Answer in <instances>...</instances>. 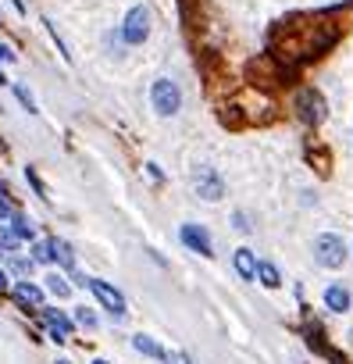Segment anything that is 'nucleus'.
I'll list each match as a JSON object with an SVG mask.
<instances>
[{"label": "nucleus", "mask_w": 353, "mask_h": 364, "mask_svg": "<svg viewBox=\"0 0 353 364\" xmlns=\"http://www.w3.org/2000/svg\"><path fill=\"white\" fill-rule=\"evenodd\" d=\"M154 107H157V115H175L179 107H182V90H179V82H172V79H157L154 82Z\"/></svg>", "instance_id": "obj_2"}, {"label": "nucleus", "mask_w": 353, "mask_h": 364, "mask_svg": "<svg viewBox=\"0 0 353 364\" xmlns=\"http://www.w3.org/2000/svg\"><path fill=\"white\" fill-rule=\"evenodd\" d=\"M296 115L307 122V125H321L325 118V100L318 90H300L296 93Z\"/></svg>", "instance_id": "obj_5"}, {"label": "nucleus", "mask_w": 353, "mask_h": 364, "mask_svg": "<svg viewBox=\"0 0 353 364\" xmlns=\"http://www.w3.org/2000/svg\"><path fill=\"white\" fill-rule=\"evenodd\" d=\"M86 286L93 289V296L100 300V304L111 311V318H114V321H121V318H125V296H121L114 286H108V282H103V278H90Z\"/></svg>", "instance_id": "obj_3"}, {"label": "nucleus", "mask_w": 353, "mask_h": 364, "mask_svg": "<svg viewBox=\"0 0 353 364\" xmlns=\"http://www.w3.org/2000/svg\"><path fill=\"white\" fill-rule=\"evenodd\" d=\"M11 236H14V240L18 243H22V240H36V225L29 222V218H22V214H11Z\"/></svg>", "instance_id": "obj_13"}, {"label": "nucleus", "mask_w": 353, "mask_h": 364, "mask_svg": "<svg viewBox=\"0 0 353 364\" xmlns=\"http://www.w3.org/2000/svg\"><path fill=\"white\" fill-rule=\"evenodd\" d=\"M8 265H11V271H18V275H29L36 261H32V257H18V253H11V261H8Z\"/></svg>", "instance_id": "obj_17"}, {"label": "nucleus", "mask_w": 353, "mask_h": 364, "mask_svg": "<svg viewBox=\"0 0 353 364\" xmlns=\"http://www.w3.org/2000/svg\"><path fill=\"white\" fill-rule=\"evenodd\" d=\"M236 229H239V232H250V222H246V214H243V211L236 214Z\"/></svg>", "instance_id": "obj_22"}, {"label": "nucleus", "mask_w": 353, "mask_h": 364, "mask_svg": "<svg viewBox=\"0 0 353 364\" xmlns=\"http://www.w3.org/2000/svg\"><path fill=\"white\" fill-rule=\"evenodd\" d=\"M50 261H57L61 268L75 271V250H72L65 240H50Z\"/></svg>", "instance_id": "obj_10"}, {"label": "nucleus", "mask_w": 353, "mask_h": 364, "mask_svg": "<svg viewBox=\"0 0 353 364\" xmlns=\"http://www.w3.org/2000/svg\"><path fill=\"white\" fill-rule=\"evenodd\" d=\"M182 243L190 247V250H196V253H203V257H211L214 253V247H211V232H207L203 225H182Z\"/></svg>", "instance_id": "obj_7"}, {"label": "nucleus", "mask_w": 353, "mask_h": 364, "mask_svg": "<svg viewBox=\"0 0 353 364\" xmlns=\"http://www.w3.org/2000/svg\"><path fill=\"white\" fill-rule=\"evenodd\" d=\"M132 347H136L139 354H147V357H157V361H164V350L157 347V343H154L150 336H132Z\"/></svg>", "instance_id": "obj_15"}, {"label": "nucleus", "mask_w": 353, "mask_h": 364, "mask_svg": "<svg viewBox=\"0 0 353 364\" xmlns=\"http://www.w3.org/2000/svg\"><path fill=\"white\" fill-rule=\"evenodd\" d=\"M93 364H108V361H93Z\"/></svg>", "instance_id": "obj_27"}, {"label": "nucleus", "mask_w": 353, "mask_h": 364, "mask_svg": "<svg viewBox=\"0 0 353 364\" xmlns=\"http://www.w3.org/2000/svg\"><path fill=\"white\" fill-rule=\"evenodd\" d=\"M0 218H11V204L4 197H0Z\"/></svg>", "instance_id": "obj_23"}, {"label": "nucleus", "mask_w": 353, "mask_h": 364, "mask_svg": "<svg viewBox=\"0 0 353 364\" xmlns=\"http://www.w3.org/2000/svg\"><path fill=\"white\" fill-rule=\"evenodd\" d=\"M0 82H8V79H4V72H0Z\"/></svg>", "instance_id": "obj_26"}, {"label": "nucleus", "mask_w": 353, "mask_h": 364, "mask_svg": "<svg viewBox=\"0 0 353 364\" xmlns=\"http://www.w3.org/2000/svg\"><path fill=\"white\" fill-rule=\"evenodd\" d=\"M43 318H47V329H50V336L57 339V343H65L68 336H72V321L61 314V311H54V307H47L43 311Z\"/></svg>", "instance_id": "obj_9"}, {"label": "nucleus", "mask_w": 353, "mask_h": 364, "mask_svg": "<svg viewBox=\"0 0 353 364\" xmlns=\"http://www.w3.org/2000/svg\"><path fill=\"white\" fill-rule=\"evenodd\" d=\"M14 93H18V100H22V104L29 107V111H36V104H32V93L26 90V86H18V90H14Z\"/></svg>", "instance_id": "obj_21"}, {"label": "nucleus", "mask_w": 353, "mask_h": 364, "mask_svg": "<svg viewBox=\"0 0 353 364\" xmlns=\"http://www.w3.org/2000/svg\"><path fill=\"white\" fill-rule=\"evenodd\" d=\"M14 247H18V240L11 236V229H0V250H4V253H18Z\"/></svg>", "instance_id": "obj_19"}, {"label": "nucleus", "mask_w": 353, "mask_h": 364, "mask_svg": "<svg viewBox=\"0 0 353 364\" xmlns=\"http://www.w3.org/2000/svg\"><path fill=\"white\" fill-rule=\"evenodd\" d=\"M121 36H125L129 43H143L150 36V8L147 4H136L125 18V26H121Z\"/></svg>", "instance_id": "obj_4"}, {"label": "nucleus", "mask_w": 353, "mask_h": 364, "mask_svg": "<svg viewBox=\"0 0 353 364\" xmlns=\"http://www.w3.org/2000/svg\"><path fill=\"white\" fill-rule=\"evenodd\" d=\"M47 289H50L54 296H68V293H72V282H65L61 275H47Z\"/></svg>", "instance_id": "obj_16"}, {"label": "nucleus", "mask_w": 353, "mask_h": 364, "mask_svg": "<svg viewBox=\"0 0 353 364\" xmlns=\"http://www.w3.org/2000/svg\"><path fill=\"white\" fill-rule=\"evenodd\" d=\"M232 265H236V271L243 275V278H257V257H254V250H236V257H232Z\"/></svg>", "instance_id": "obj_11"}, {"label": "nucleus", "mask_w": 353, "mask_h": 364, "mask_svg": "<svg viewBox=\"0 0 353 364\" xmlns=\"http://www.w3.org/2000/svg\"><path fill=\"white\" fill-rule=\"evenodd\" d=\"M75 321H79V325H86V329H97V314L90 307H79L75 311Z\"/></svg>", "instance_id": "obj_18"}, {"label": "nucleus", "mask_w": 353, "mask_h": 364, "mask_svg": "<svg viewBox=\"0 0 353 364\" xmlns=\"http://www.w3.org/2000/svg\"><path fill=\"white\" fill-rule=\"evenodd\" d=\"M193 186L203 200H221V193H225V182L214 168H196V175H193Z\"/></svg>", "instance_id": "obj_6"}, {"label": "nucleus", "mask_w": 353, "mask_h": 364, "mask_svg": "<svg viewBox=\"0 0 353 364\" xmlns=\"http://www.w3.org/2000/svg\"><path fill=\"white\" fill-rule=\"evenodd\" d=\"M0 61H14V54H11V50L4 47V43H0Z\"/></svg>", "instance_id": "obj_24"}, {"label": "nucleus", "mask_w": 353, "mask_h": 364, "mask_svg": "<svg viewBox=\"0 0 353 364\" xmlns=\"http://www.w3.org/2000/svg\"><path fill=\"white\" fill-rule=\"evenodd\" d=\"M325 304H328L332 311H339V314L350 311V289H346V286H328V289H325Z\"/></svg>", "instance_id": "obj_12"}, {"label": "nucleus", "mask_w": 353, "mask_h": 364, "mask_svg": "<svg viewBox=\"0 0 353 364\" xmlns=\"http://www.w3.org/2000/svg\"><path fill=\"white\" fill-rule=\"evenodd\" d=\"M257 278H261L268 289H279L282 286V275H279V268L272 261H257Z\"/></svg>", "instance_id": "obj_14"}, {"label": "nucleus", "mask_w": 353, "mask_h": 364, "mask_svg": "<svg viewBox=\"0 0 353 364\" xmlns=\"http://www.w3.org/2000/svg\"><path fill=\"white\" fill-rule=\"evenodd\" d=\"M14 304L18 307H43V289L32 286L29 278H22V282L14 286Z\"/></svg>", "instance_id": "obj_8"}, {"label": "nucleus", "mask_w": 353, "mask_h": 364, "mask_svg": "<svg viewBox=\"0 0 353 364\" xmlns=\"http://www.w3.org/2000/svg\"><path fill=\"white\" fill-rule=\"evenodd\" d=\"M314 261H318L321 268H343V261H346V243L339 240V236H332V232L318 236V240H314Z\"/></svg>", "instance_id": "obj_1"}, {"label": "nucleus", "mask_w": 353, "mask_h": 364, "mask_svg": "<svg viewBox=\"0 0 353 364\" xmlns=\"http://www.w3.org/2000/svg\"><path fill=\"white\" fill-rule=\"evenodd\" d=\"M4 289H8V271L0 268V293H4Z\"/></svg>", "instance_id": "obj_25"}, {"label": "nucleus", "mask_w": 353, "mask_h": 364, "mask_svg": "<svg viewBox=\"0 0 353 364\" xmlns=\"http://www.w3.org/2000/svg\"><path fill=\"white\" fill-rule=\"evenodd\" d=\"M32 261L47 265V261H50V243H36V247H32Z\"/></svg>", "instance_id": "obj_20"}]
</instances>
